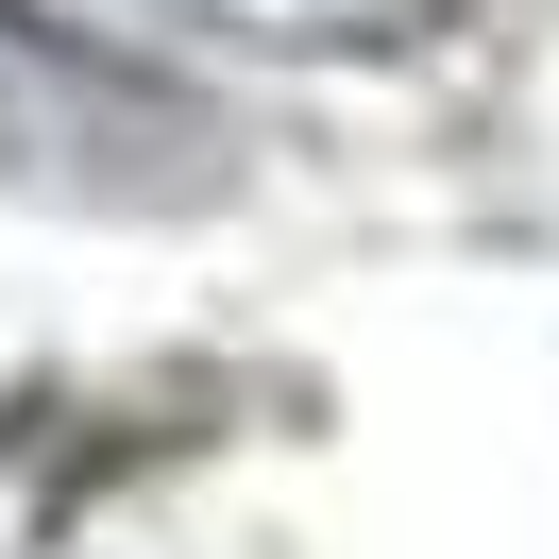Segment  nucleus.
<instances>
[{
	"label": "nucleus",
	"mask_w": 559,
	"mask_h": 559,
	"mask_svg": "<svg viewBox=\"0 0 559 559\" xmlns=\"http://www.w3.org/2000/svg\"><path fill=\"white\" fill-rule=\"evenodd\" d=\"M0 187L69 221H204L238 187V119L51 0H0Z\"/></svg>",
	"instance_id": "obj_1"
},
{
	"label": "nucleus",
	"mask_w": 559,
	"mask_h": 559,
	"mask_svg": "<svg viewBox=\"0 0 559 559\" xmlns=\"http://www.w3.org/2000/svg\"><path fill=\"white\" fill-rule=\"evenodd\" d=\"M136 17H187V35H221V51H288V69H373V51L457 35L475 0H136Z\"/></svg>",
	"instance_id": "obj_2"
}]
</instances>
